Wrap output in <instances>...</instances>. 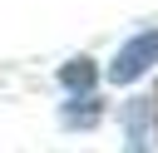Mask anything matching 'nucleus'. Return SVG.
I'll list each match as a JSON object with an SVG mask.
<instances>
[{"mask_svg": "<svg viewBox=\"0 0 158 153\" xmlns=\"http://www.w3.org/2000/svg\"><path fill=\"white\" fill-rule=\"evenodd\" d=\"M94 79H99V69H94L89 59H69V64L59 69V84H64V89H89Z\"/></svg>", "mask_w": 158, "mask_h": 153, "instance_id": "obj_2", "label": "nucleus"}, {"mask_svg": "<svg viewBox=\"0 0 158 153\" xmlns=\"http://www.w3.org/2000/svg\"><path fill=\"white\" fill-rule=\"evenodd\" d=\"M158 64V30H148V35H133L118 54H114V64H109V79L114 84H133L138 74H148Z\"/></svg>", "mask_w": 158, "mask_h": 153, "instance_id": "obj_1", "label": "nucleus"}, {"mask_svg": "<svg viewBox=\"0 0 158 153\" xmlns=\"http://www.w3.org/2000/svg\"><path fill=\"white\" fill-rule=\"evenodd\" d=\"M89 104H94V99H74V109L64 114V123H74V128H84V123H94V114H99V109H89Z\"/></svg>", "mask_w": 158, "mask_h": 153, "instance_id": "obj_3", "label": "nucleus"}]
</instances>
